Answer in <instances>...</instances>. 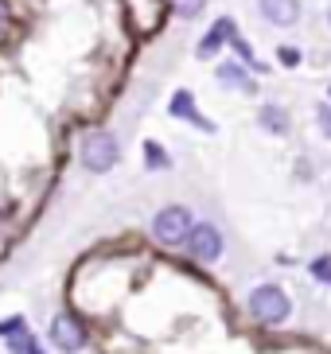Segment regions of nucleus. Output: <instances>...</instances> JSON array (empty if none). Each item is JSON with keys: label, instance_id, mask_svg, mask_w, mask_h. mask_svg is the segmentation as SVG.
Returning a JSON list of instances; mask_svg holds the SVG:
<instances>
[{"label": "nucleus", "instance_id": "obj_1", "mask_svg": "<svg viewBox=\"0 0 331 354\" xmlns=\"http://www.w3.org/2000/svg\"><path fill=\"white\" fill-rule=\"evenodd\" d=\"M246 312H249V319L261 323V327H280V323L292 315V296L280 288V284H258V288L249 292Z\"/></svg>", "mask_w": 331, "mask_h": 354}, {"label": "nucleus", "instance_id": "obj_2", "mask_svg": "<svg viewBox=\"0 0 331 354\" xmlns=\"http://www.w3.org/2000/svg\"><path fill=\"white\" fill-rule=\"evenodd\" d=\"M78 160H82L86 171H93V176H102V171H109V167L121 160V145H117L114 133H105V129H93V133L82 136V148H78Z\"/></svg>", "mask_w": 331, "mask_h": 354}, {"label": "nucleus", "instance_id": "obj_3", "mask_svg": "<svg viewBox=\"0 0 331 354\" xmlns=\"http://www.w3.org/2000/svg\"><path fill=\"white\" fill-rule=\"evenodd\" d=\"M191 230H195V214L187 207H179V203L156 210V218H152V238L160 245H184Z\"/></svg>", "mask_w": 331, "mask_h": 354}, {"label": "nucleus", "instance_id": "obj_4", "mask_svg": "<svg viewBox=\"0 0 331 354\" xmlns=\"http://www.w3.org/2000/svg\"><path fill=\"white\" fill-rule=\"evenodd\" d=\"M184 250L191 261H199V265H215L218 257H222V234H218V226H211V222H195V230L187 234Z\"/></svg>", "mask_w": 331, "mask_h": 354}, {"label": "nucleus", "instance_id": "obj_5", "mask_svg": "<svg viewBox=\"0 0 331 354\" xmlns=\"http://www.w3.org/2000/svg\"><path fill=\"white\" fill-rule=\"evenodd\" d=\"M47 335H51V343L59 346L62 354H78L86 346V327L78 319H74V315H55L51 319V327H47Z\"/></svg>", "mask_w": 331, "mask_h": 354}, {"label": "nucleus", "instance_id": "obj_6", "mask_svg": "<svg viewBox=\"0 0 331 354\" xmlns=\"http://www.w3.org/2000/svg\"><path fill=\"white\" fill-rule=\"evenodd\" d=\"M234 35H238L234 16H218V20L207 28V35L199 39L195 55H199V59H218V55H222V47H230V39H234Z\"/></svg>", "mask_w": 331, "mask_h": 354}, {"label": "nucleus", "instance_id": "obj_7", "mask_svg": "<svg viewBox=\"0 0 331 354\" xmlns=\"http://www.w3.org/2000/svg\"><path fill=\"white\" fill-rule=\"evenodd\" d=\"M215 78H218V86H226L234 94H258L253 71H249L246 63H238V59H222V63L215 66Z\"/></svg>", "mask_w": 331, "mask_h": 354}, {"label": "nucleus", "instance_id": "obj_8", "mask_svg": "<svg viewBox=\"0 0 331 354\" xmlns=\"http://www.w3.org/2000/svg\"><path fill=\"white\" fill-rule=\"evenodd\" d=\"M168 113L176 117V121H187V125H195L199 133H215V121H211L207 113H199L195 94H191V90H176V94H172V102H168Z\"/></svg>", "mask_w": 331, "mask_h": 354}, {"label": "nucleus", "instance_id": "obj_9", "mask_svg": "<svg viewBox=\"0 0 331 354\" xmlns=\"http://www.w3.org/2000/svg\"><path fill=\"white\" fill-rule=\"evenodd\" d=\"M258 12L273 28H292L301 20V0H258Z\"/></svg>", "mask_w": 331, "mask_h": 354}, {"label": "nucleus", "instance_id": "obj_10", "mask_svg": "<svg viewBox=\"0 0 331 354\" xmlns=\"http://www.w3.org/2000/svg\"><path fill=\"white\" fill-rule=\"evenodd\" d=\"M258 125L265 129L269 136H289L292 133V113L285 109V105H277V102H265L258 109Z\"/></svg>", "mask_w": 331, "mask_h": 354}, {"label": "nucleus", "instance_id": "obj_11", "mask_svg": "<svg viewBox=\"0 0 331 354\" xmlns=\"http://www.w3.org/2000/svg\"><path fill=\"white\" fill-rule=\"evenodd\" d=\"M230 51L238 55V63H246V66H249V71H253V74H265V71H269V66H265V63H261V59H258V51H253V47H249V43L242 39V32L234 35V39H230Z\"/></svg>", "mask_w": 331, "mask_h": 354}, {"label": "nucleus", "instance_id": "obj_12", "mask_svg": "<svg viewBox=\"0 0 331 354\" xmlns=\"http://www.w3.org/2000/svg\"><path fill=\"white\" fill-rule=\"evenodd\" d=\"M145 167L148 171H168L172 167V156H168V148L160 140H145Z\"/></svg>", "mask_w": 331, "mask_h": 354}, {"label": "nucleus", "instance_id": "obj_13", "mask_svg": "<svg viewBox=\"0 0 331 354\" xmlns=\"http://www.w3.org/2000/svg\"><path fill=\"white\" fill-rule=\"evenodd\" d=\"M8 351H12V354H43L39 343L28 335V327H20L16 335H8Z\"/></svg>", "mask_w": 331, "mask_h": 354}, {"label": "nucleus", "instance_id": "obj_14", "mask_svg": "<svg viewBox=\"0 0 331 354\" xmlns=\"http://www.w3.org/2000/svg\"><path fill=\"white\" fill-rule=\"evenodd\" d=\"M203 8H207V0H172V12L179 20H195V16H203Z\"/></svg>", "mask_w": 331, "mask_h": 354}, {"label": "nucleus", "instance_id": "obj_15", "mask_svg": "<svg viewBox=\"0 0 331 354\" xmlns=\"http://www.w3.org/2000/svg\"><path fill=\"white\" fill-rule=\"evenodd\" d=\"M308 272L316 277L320 284H331V253H320V257H312Z\"/></svg>", "mask_w": 331, "mask_h": 354}, {"label": "nucleus", "instance_id": "obj_16", "mask_svg": "<svg viewBox=\"0 0 331 354\" xmlns=\"http://www.w3.org/2000/svg\"><path fill=\"white\" fill-rule=\"evenodd\" d=\"M301 59H304V51H301V47H292V43H289V47H277V63L285 66V71H292V66H301Z\"/></svg>", "mask_w": 331, "mask_h": 354}, {"label": "nucleus", "instance_id": "obj_17", "mask_svg": "<svg viewBox=\"0 0 331 354\" xmlns=\"http://www.w3.org/2000/svg\"><path fill=\"white\" fill-rule=\"evenodd\" d=\"M316 125H320V133L331 140V102H320V105H316Z\"/></svg>", "mask_w": 331, "mask_h": 354}, {"label": "nucleus", "instance_id": "obj_18", "mask_svg": "<svg viewBox=\"0 0 331 354\" xmlns=\"http://www.w3.org/2000/svg\"><path fill=\"white\" fill-rule=\"evenodd\" d=\"M20 327H24V315H12V319L0 323V335H16Z\"/></svg>", "mask_w": 331, "mask_h": 354}, {"label": "nucleus", "instance_id": "obj_19", "mask_svg": "<svg viewBox=\"0 0 331 354\" xmlns=\"http://www.w3.org/2000/svg\"><path fill=\"white\" fill-rule=\"evenodd\" d=\"M4 24H8V20H4V8H0V35H4Z\"/></svg>", "mask_w": 331, "mask_h": 354}, {"label": "nucleus", "instance_id": "obj_20", "mask_svg": "<svg viewBox=\"0 0 331 354\" xmlns=\"http://www.w3.org/2000/svg\"><path fill=\"white\" fill-rule=\"evenodd\" d=\"M328 102H331V86H328Z\"/></svg>", "mask_w": 331, "mask_h": 354}, {"label": "nucleus", "instance_id": "obj_21", "mask_svg": "<svg viewBox=\"0 0 331 354\" xmlns=\"http://www.w3.org/2000/svg\"><path fill=\"white\" fill-rule=\"evenodd\" d=\"M328 24H331V8H328Z\"/></svg>", "mask_w": 331, "mask_h": 354}]
</instances>
